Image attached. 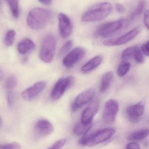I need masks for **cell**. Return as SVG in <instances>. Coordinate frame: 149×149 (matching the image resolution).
<instances>
[{"mask_svg": "<svg viewBox=\"0 0 149 149\" xmlns=\"http://www.w3.org/2000/svg\"><path fill=\"white\" fill-rule=\"evenodd\" d=\"M53 17L52 11L41 8H35L29 12L27 23L33 29H42L45 27Z\"/></svg>", "mask_w": 149, "mask_h": 149, "instance_id": "cell-1", "label": "cell"}, {"mask_svg": "<svg viewBox=\"0 0 149 149\" xmlns=\"http://www.w3.org/2000/svg\"><path fill=\"white\" fill-rule=\"evenodd\" d=\"M113 9L112 5L108 2H102L95 4L89 8L83 15V22H96L108 17Z\"/></svg>", "mask_w": 149, "mask_h": 149, "instance_id": "cell-2", "label": "cell"}, {"mask_svg": "<svg viewBox=\"0 0 149 149\" xmlns=\"http://www.w3.org/2000/svg\"><path fill=\"white\" fill-rule=\"evenodd\" d=\"M116 132L115 128H104L90 135H85L79 140V143L84 146H95L106 142L115 134Z\"/></svg>", "mask_w": 149, "mask_h": 149, "instance_id": "cell-3", "label": "cell"}, {"mask_svg": "<svg viewBox=\"0 0 149 149\" xmlns=\"http://www.w3.org/2000/svg\"><path fill=\"white\" fill-rule=\"evenodd\" d=\"M56 40L52 34H48L42 39L40 52L41 60L47 63L52 62L55 54Z\"/></svg>", "mask_w": 149, "mask_h": 149, "instance_id": "cell-4", "label": "cell"}, {"mask_svg": "<svg viewBox=\"0 0 149 149\" xmlns=\"http://www.w3.org/2000/svg\"><path fill=\"white\" fill-rule=\"evenodd\" d=\"M125 25V21L123 19L108 22L100 26L96 34L100 38H109L121 31Z\"/></svg>", "mask_w": 149, "mask_h": 149, "instance_id": "cell-5", "label": "cell"}, {"mask_svg": "<svg viewBox=\"0 0 149 149\" xmlns=\"http://www.w3.org/2000/svg\"><path fill=\"white\" fill-rule=\"evenodd\" d=\"M74 81L72 76H68L59 79L54 86L51 93V97L53 100H57L64 95L66 91L71 87Z\"/></svg>", "mask_w": 149, "mask_h": 149, "instance_id": "cell-6", "label": "cell"}, {"mask_svg": "<svg viewBox=\"0 0 149 149\" xmlns=\"http://www.w3.org/2000/svg\"><path fill=\"white\" fill-rule=\"evenodd\" d=\"M119 109V104L116 100L110 99L104 104L103 112V119L105 123L111 124L116 120Z\"/></svg>", "mask_w": 149, "mask_h": 149, "instance_id": "cell-7", "label": "cell"}, {"mask_svg": "<svg viewBox=\"0 0 149 149\" xmlns=\"http://www.w3.org/2000/svg\"><path fill=\"white\" fill-rule=\"evenodd\" d=\"M139 33V29L135 28L121 36L104 41L103 44L109 47L124 45L135 38Z\"/></svg>", "mask_w": 149, "mask_h": 149, "instance_id": "cell-8", "label": "cell"}, {"mask_svg": "<svg viewBox=\"0 0 149 149\" xmlns=\"http://www.w3.org/2000/svg\"><path fill=\"white\" fill-rule=\"evenodd\" d=\"M86 51L83 48L77 47L74 49L63 58V65L68 68H72L84 57Z\"/></svg>", "mask_w": 149, "mask_h": 149, "instance_id": "cell-9", "label": "cell"}, {"mask_svg": "<svg viewBox=\"0 0 149 149\" xmlns=\"http://www.w3.org/2000/svg\"><path fill=\"white\" fill-rule=\"evenodd\" d=\"M93 88H90L79 94L75 99L71 106V111H75L92 100L95 95Z\"/></svg>", "mask_w": 149, "mask_h": 149, "instance_id": "cell-10", "label": "cell"}, {"mask_svg": "<svg viewBox=\"0 0 149 149\" xmlns=\"http://www.w3.org/2000/svg\"><path fill=\"white\" fill-rule=\"evenodd\" d=\"M54 130V127L52 124L45 119L39 120L34 128L35 135L39 138L45 137L50 135Z\"/></svg>", "mask_w": 149, "mask_h": 149, "instance_id": "cell-11", "label": "cell"}, {"mask_svg": "<svg viewBox=\"0 0 149 149\" xmlns=\"http://www.w3.org/2000/svg\"><path fill=\"white\" fill-rule=\"evenodd\" d=\"M58 26L60 34L64 39L71 35L73 30V25L70 19L65 14H59L58 15Z\"/></svg>", "mask_w": 149, "mask_h": 149, "instance_id": "cell-12", "label": "cell"}, {"mask_svg": "<svg viewBox=\"0 0 149 149\" xmlns=\"http://www.w3.org/2000/svg\"><path fill=\"white\" fill-rule=\"evenodd\" d=\"M46 86V82L40 81L28 88L22 93V96L26 101H31L43 91Z\"/></svg>", "mask_w": 149, "mask_h": 149, "instance_id": "cell-13", "label": "cell"}, {"mask_svg": "<svg viewBox=\"0 0 149 149\" xmlns=\"http://www.w3.org/2000/svg\"><path fill=\"white\" fill-rule=\"evenodd\" d=\"M144 111V105L142 102L129 106L126 110V115L129 120L136 123L140 119Z\"/></svg>", "mask_w": 149, "mask_h": 149, "instance_id": "cell-14", "label": "cell"}, {"mask_svg": "<svg viewBox=\"0 0 149 149\" xmlns=\"http://www.w3.org/2000/svg\"><path fill=\"white\" fill-rule=\"evenodd\" d=\"M99 107V104L97 102L91 103L82 113L81 122L83 123H89L92 122L93 118L98 112Z\"/></svg>", "mask_w": 149, "mask_h": 149, "instance_id": "cell-15", "label": "cell"}, {"mask_svg": "<svg viewBox=\"0 0 149 149\" xmlns=\"http://www.w3.org/2000/svg\"><path fill=\"white\" fill-rule=\"evenodd\" d=\"M35 48V44L29 38L23 39L19 42L17 46L19 53L23 55L31 53L34 50Z\"/></svg>", "mask_w": 149, "mask_h": 149, "instance_id": "cell-16", "label": "cell"}, {"mask_svg": "<svg viewBox=\"0 0 149 149\" xmlns=\"http://www.w3.org/2000/svg\"><path fill=\"white\" fill-rule=\"evenodd\" d=\"M102 56L97 55L91 59L81 68V70L84 73H88L98 67L102 62Z\"/></svg>", "mask_w": 149, "mask_h": 149, "instance_id": "cell-17", "label": "cell"}, {"mask_svg": "<svg viewBox=\"0 0 149 149\" xmlns=\"http://www.w3.org/2000/svg\"><path fill=\"white\" fill-rule=\"evenodd\" d=\"M113 73L111 71L106 72L103 75L99 88V91L101 93H104L108 90L113 79Z\"/></svg>", "mask_w": 149, "mask_h": 149, "instance_id": "cell-18", "label": "cell"}, {"mask_svg": "<svg viewBox=\"0 0 149 149\" xmlns=\"http://www.w3.org/2000/svg\"><path fill=\"white\" fill-rule=\"evenodd\" d=\"M92 122L89 123H83L80 122L76 125L73 129V133L76 136L85 135L91 129Z\"/></svg>", "mask_w": 149, "mask_h": 149, "instance_id": "cell-19", "label": "cell"}, {"mask_svg": "<svg viewBox=\"0 0 149 149\" xmlns=\"http://www.w3.org/2000/svg\"><path fill=\"white\" fill-rule=\"evenodd\" d=\"M149 132V131L148 129L136 132L130 134L127 137V139L129 141L143 140L148 136Z\"/></svg>", "mask_w": 149, "mask_h": 149, "instance_id": "cell-20", "label": "cell"}, {"mask_svg": "<svg viewBox=\"0 0 149 149\" xmlns=\"http://www.w3.org/2000/svg\"><path fill=\"white\" fill-rule=\"evenodd\" d=\"M12 15L14 18H18L19 15V0H6Z\"/></svg>", "mask_w": 149, "mask_h": 149, "instance_id": "cell-21", "label": "cell"}, {"mask_svg": "<svg viewBox=\"0 0 149 149\" xmlns=\"http://www.w3.org/2000/svg\"><path fill=\"white\" fill-rule=\"evenodd\" d=\"M16 32L13 30H10L7 32L4 39V43L7 47L12 46L15 40Z\"/></svg>", "mask_w": 149, "mask_h": 149, "instance_id": "cell-22", "label": "cell"}, {"mask_svg": "<svg viewBox=\"0 0 149 149\" xmlns=\"http://www.w3.org/2000/svg\"><path fill=\"white\" fill-rule=\"evenodd\" d=\"M145 6V1H140L137 6L136 9L131 13L130 15L131 19H134L138 16L141 15L144 9Z\"/></svg>", "mask_w": 149, "mask_h": 149, "instance_id": "cell-23", "label": "cell"}, {"mask_svg": "<svg viewBox=\"0 0 149 149\" xmlns=\"http://www.w3.org/2000/svg\"><path fill=\"white\" fill-rule=\"evenodd\" d=\"M131 65L128 62L120 64L117 70V74L120 77H123L127 74L130 70Z\"/></svg>", "mask_w": 149, "mask_h": 149, "instance_id": "cell-24", "label": "cell"}, {"mask_svg": "<svg viewBox=\"0 0 149 149\" xmlns=\"http://www.w3.org/2000/svg\"><path fill=\"white\" fill-rule=\"evenodd\" d=\"M18 81L17 78L14 76H11L7 78L5 84V87L7 90H13L17 86Z\"/></svg>", "mask_w": 149, "mask_h": 149, "instance_id": "cell-25", "label": "cell"}, {"mask_svg": "<svg viewBox=\"0 0 149 149\" xmlns=\"http://www.w3.org/2000/svg\"><path fill=\"white\" fill-rule=\"evenodd\" d=\"M132 56L135 61L138 63H142L144 61V58L143 52L138 46L134 47Z\"/></svg>", "mask_w": 149, "mask_h": 149, "instance_id": "cell-26", "label": "cell"}, {"mask_svg": "<svg viewBox=\"0 0 149 149\" xmlns=\"http://www.w3.org/2000/svg\"><path fill=\"white\" fill-rule=\"evenodd\" d=\"M134 47L127 48L122 52V59L123 61H127L131 58L133 55Z\"/></svg>", "mask_w": 149, "mask_h": 149, "instance_id": "cell-27", "label": "cell"}, {"mask_svg": "<svg viewBox=\"0 0 149 149\" xmlns=\"http://www.w3.org/2000/svg\"><path fill=\"white\" fill-rule=\"evenodd\" d=\"M73 41L69 40L62 47L59 51V55L62 56L68 53L72 48L73 46Z\"/></svg>", "mask_w": 149, "mask_h": 149, "instance_id": "cell-28", "label": "cell"}, {"mask_svg": "<svg viewBox=\"0 0 149 149\" xmlns=\"http://www.w3.org/2000/svg\"><path fill=\"white\" fill-rule=\"evenodd\" d=\"M21 145L18 143H10L0 144V149H20Z\"/></svg>", "mask_w": 149, "mask_h": 149, "instance_id": "cell-29", "label": "cell"}, {"mask_svg": "<svg viewBox=\"0 0 149 149\" xmlns=\"http://www.w3.org/2000/svg\"><path fill=\"white\" fill-rule=\"evenodd\" d=\"M67 142L66 139H61L57 140L49 147V149H57L62 148Z\"/></svg>", "mask_w": 149, "mask_h": 149, "instance_id": "cell-30", "label": "cell"}, {"mask_svg": "<svg viewBox=\"0 0 149 149\" xmlns=\"http://www.w3.org/2000/svg\"><path fill=\"white\" fill-rule=\"evenodd\" d=\"M15 96L13 92L9 91L7 94V103L8 106L10 107H12L14 105L15 101Z\"/></svg>", "mask_w": 149, "mask_h": 149, "instance_id": "cell-31", "label": "cell"}, {"mask_svg": "<svg viewBox=\"0 0 149 149\" xmlns=\"http://www.w3.org/2000/svg\"><path fill=\"white\" fill-rule=\"evenodd\" d=\"M141 51L143 52V54L147 56H149V41L145 42L141 47Z\"/></svg>", "mask_w": 149, "mask_h": 149, "instance_id": "cell-32", "label": "cell"}, {"mask_svg": "<svg viewBox=\"0 0 149 149\" xmlns=\"http://www.w3.org/2000/svg\"><path fill=\"white\" fill-rule=\"evenodd\" d=\"M149 11L148 10H146L144 13L143 23L146 28L149 29Z\"/></svg>", "mask_w": 149, "mask_h": 149, "instance_id": "cell-33", "label": "cell"}, {"mask_svg": "<svg viewBox=\"0 0 149 149\" xmlns=\"http://www.w3.org/2000/svg\"><path fill=\"white\" fill-rule=\"evenodd\" d=\"M126 149H140V146L139 144L135 142H130L127 144Z\"/></svg>", "mask_w": 149, "mask_h": 149, "instance_id": "cell-34", "label": "cell"}, {"mask_svg": "<svg viewBox=\"0 0 149 149\" xmlns=\"http://www.w3.org/2000/svg\"><path fill=\"white\" fill-rule=\"evenodd\" d=\"M115 8H116V9L117 12L119 13H123L125 12V11L124 7L122 4H116V6H115Z\"/></svg>", "mask_w": 149, "mask_h": 149, "instance_id": "cell-35", "label": "cell"}, {"mask_svg": "<svg viewBox=\"0 0 149 149\" xmlns=\"http://www.w3.org/2000/svg\"><path fill=\"white\" fill-rule=\"evenodd\" d=\"M39 1L45 6H49L52 3V0H39Z\"/></svg>", "mask_w": 149, "mask_h": 149, "instance_id": "cell-36", "label": "cell"}, {"mask_svg": "<svg viewBox=\"0 0 149 149\" xmlns=\"http://www.w3.org/2000/svg\"><path fill=\"white\" fill-rule=\"evenodd\" d=\"M3 72H2L1 70L0 69V81H1V80H2V78H3Z\"/></svg>", "mask_w": 149, "mask_h": 149, "instance_id": "cell-37", "label": "cell"}, {"mask_svg": "<svg viewBox=\"0 0 149 149\" xmlns=\"http://www.w3.org/2000/svg\"><path fill=\"white\" fill-rule=\"evenodd\" d=\"M2 124H3V121H2L1 117L0 116V128H1Z\"/></svg>", "mask_w": 149, "mask_h": 149, "instance_id": "cell-38", "label": "cell"}, {"mask_svg": "<svg viewBox=\"0 0 149 149\" xmlns=\"http://www.w3.org/2000/svg\"><path fill=\"white\" fill-rule=\"evenodd\" d=\"M2 7V1H0V10H1Z\"/></svg>", "mask_w": 149, "mask_h": 149, "instance_id": "cell-39", "label": "cell"}]
</instances>
